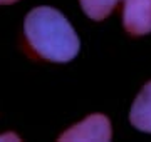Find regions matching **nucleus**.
<instances>
[{
  "label": "nucleus",
  "mask_w": 151,
  "mask_h": 142,
  "mask_svg": "<svg viewBox=\"0 0 151 142\" xmlns=\"http://www.w3.org/2000/svg\"><path fill=\"white\" fill-rule=\"evenodd\" d=\"M24 35L30 49L49 62L65 64L79 54V38L74 27L59 10L35 7L25 15Z\"/></svg>",
  "instance_id": "nucleus-1"
},
{
  "label": "nucleus",
  "mask_w": 151,
  "mask_h": 142,
  "mask_svg": "<svg viewBox=\"0 0 151 142\" xmlns=\"http://www.w3.org/2000/svg\"><path fill=\"white\" fill-rule=\"evenodd\" d=\"M111 122L103 114H91L89 117L60 134L59 141H111Z\"/></svg>",
  "instance_id": "nucleus-2"
},
{
  "label": "nucleus",
  "mask_w": 151,
  "mask_h": 142,
  "mask_svg": "<svg viewBox=\"0 0 151 142\" xmlns=\"http://www.w3.org/2000/svg\"><path fill=\"white\" fill-rule=\"evenodd\" d=\"M123 25L131 35L151 32V0H124Z\"/></svg>",
  "instance_id": "nucleus-3"
},
{
  "label": "nucleus",
  "mask_w": 151,
  "mask_h": 142,
  "mask_svg": "<svg viewBox=\"0 0 151 142\" xmlns=\"http://www.w3.org/2000/svg\"><path fill=\"white\" fill-rule=\"evenodd\" d=\"M129 122L141 132L151 134V82L141 89L131 105Z\"/></svg>",
  "instance_id": "nucleus-4"
},
{
  "label": "nucleus",
  "mask_w": 151,
  "mask_h": 142,
  "mask_svg": "<svg viewBox=\"0 0 151 142\" xmlns=\"http://www.w3.org/2000/svg\"><path fill=\"white\" fill-rule=\"evenodd\" d=\"M84 13L92 20H104L119 0H79Z\"/></svg>",
  "instance_id": "nucleus-5"
},
{
  "label": "nucleus",
  "mask_w": 151,
  "mask_h": 142,
  "mask_svg": "<svg viewBox=\"0 0 151 142\" xmlns=\"http://www.w3.org/2000/svg\"><path fill=\"white\" fill-rule=\"evenodd\" d=\"M7 139H10V141H20V137H17L15 134H2L0 136V141H7Z\"/></svg>",
  "instance_id": "nucleus-6"
},
{
  "label": "nucleus",
  "mask_w": 151,
  "mask_h": 142,
  "mask_svg": "<svg viewBox=\"0 0 151 142\" xmlns=\"http://www.w3.org/2000/svg\"><path fill=\"white\" fill-rule=\"evenodd\" d=\"M19 0H0V5H10V4H15Z\"/></svg>",
  "instance_id": "nucleus-7"
}]
</instances>
